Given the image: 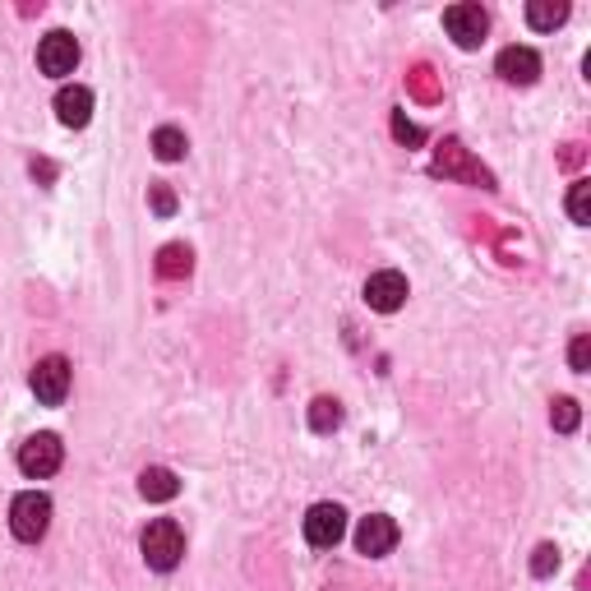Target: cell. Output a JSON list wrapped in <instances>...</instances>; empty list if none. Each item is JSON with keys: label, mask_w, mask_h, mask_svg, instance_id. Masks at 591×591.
<instances>
[{"label": "cell", "mask_w": 591, "mask_h": 591, "mask_svg": "<svg viewBox=\"0 0 591 591\" xmlns=\"http://www.w3.org/2000/svg\"><path fill=\"white\" fill-rule=\"evenodd\" d=\"M74 65H79V43L65 28H56V33H47L43 43H37V70L43 74L65 79V74H74Z\"/></svg>", "instance_id": "6"}, {"label": "cell", "mask_w": 591, "mask_h": 591, "mask_svg": "<svg viewBox=\"0 0 591 591\" xmlns=\"http://www.w3.org/2000/svg\"><path fill=\"white\" fill-rule=\"evenodd\" d=\"M185 130H176V125H157L153 130V153L162 157V162H181L185 157Z\"/></svg>", "instance_id": "16"}, {"label": "cell", "mask_w": 591, "mask_h": 591, "mask_svg": "<svg viewBox=\"0 0 591 591\" xmlns=\"http://www.w3.org/2000/svg\"><path fill=\"white\" fill-rule=\"evenodd\" d=\"M153 208L162 213V218H171V213H176V194L167 185H153Z\"/></svg>", "instance_id": "23"}, {"label": "cell", "mask_w": 591, "mask_h": 591, "mask_svg": "<svg viewBox=\"0 0 591 591\" xmlns=\"http://www.w3.org/2000/svg\"><path fill=\"white\" fill-rule=\"evenodd\" d=\"M342 425V407L333 402V398H314L310 402V430L314 435H328V430H338Z\"/></svg>", "instance_id": "17"}, {"label": "cell", "mask_w": 591, "mask_h": 591, "mask_svg": "<svg viewBox=\"0 0 591 591\" xmlns=\"http://www.w3.org/2000/svg\"><path fill=\"white\" fill-rule=\"evenodd\" d=\"M65 462V444L51 435V430H43V435H28L24 444H19V471L33 481H43V477H56Z\"/></svg>", "instance_id": "3"}, {"label": "cell", "mask_w": 591, "mask_h": 591, "mask_svg": "<svg viewBox=\"0 0 591 591\" xmlns=\"http://www.w3.org/2000/svg\"><path fill=\"white\" fill-rule=\"evenodd\" d=\"M444 28L462 51H477L485 43V33H490V14L481 5H471V0H462V5L444 10Z\"/></svg>", "instance_id": "4"}, {"label": "cell", "mask_w": 591, "mask_h": 591, "mask_svg": "<svg viewBox=\"0 0 591 591\" xmlns=\"http://www.w3.org/2000/svg\"><path fill=\"white\" fill-rule=\"evenodd\" d=\"M140 550H144L148 568H157V574H171V568L185 559V531L176 527L171 518H157V522L144 527Z\"/></svg>", "instance_id": "1"}, {"label": "cell", "mask_w": 591, "mask_h": 591, "mask_svg": "<svg viewBox=\"0 0 591 591\" xmlns=\"http://www.w3.org/2000/svg\"><path fill=\"white\" fill-rule=\"evenodd\" d=\"M568 218L578 227L591 222V181H574V190H568Z\"/></svg>", "instance_id": "18"}, {"label": "cell", "mask_w": 591, "mask_h": 591, "mask_svg": "<svg viewBox=\"0 0 591 591\" xmlns=\"http://www.w3.org/2000/svg\"><path fill=\"white\" fill-rule=\"evenodd\" d=\"M527 24L536 33H555L559 24H568V0H531L527 5Z\"/></svg>", "instance_id": "14"}, {"label": "cell", "mask_w": 591, "mask_h": 591, "mask_svg": "<svg viewBox=\"0 0 591 591\" xmlns=\"http://www.w3.org/2000/svg\"><path fill=\"white\" fill-rule=\"evenodd\" d=\"M393 134H398V140H402V144H421V140H425V134H421L417 125H411V121H407V116H402V111H393Z\"/></svg>", "instance_id": "22"}, {"label": "cell", "mask_w": 591, "mask_h": 591, "mask_svg": "<svg viewBox=\"0 0 591 591\" xmlns=\"http://www.w3.org/2000/svg\"><path fill=\"white\" fill-rule=\"evenodd\" d=\"M140 495L153 499V504H167V499L181 495V481H176V471H167V467H144L140 471Z\"/></svg>", "instance_id": "13"}, {"label": "cell", "mask_w": 591, "mask_h": 591, "mask_svg": "<svg viewBox=\"0 0 591 591\" xmlns=\"http://www.w3.org/2000/svg\"><path fill=\"white\" fill-rule=\"evenodd\" d=\"M347 536V514H342V504H314L310 514H305V541L314 550H333Z\"/></svg>", "instance_id": "7"}, {"label": "cell", "mask_w": 591, "mask_h": 591, "mask_svg": "<svg viewBox=\"0 0 591 591\" xmlns=\"http://www.w3.org/2000/svg\"><path fill=\"white\" fill-rule=\"evenodd\" d=\"M555 568H559V550L555 545H536V555H531V574H536V578H550V574H555Z\"/></svg>", "instance_id": "20"}, {"label": "cell", "mask_w": 591, "mask_h": 591, "mask_svg": "<svg viewBox=\"0 0 591 591\" xmlns=\"http://www.w3.org/2000/svg\"><path fill=\"white\" fill-rule=\"evenodd\" d=\"M47 527H51V499L37 495V490H24V495L10 504V531L24 545H37L47 536Z\"/></svg>", "instance_id": "2"}, {"label": "cell", "mask_w": 591, "mask_h": 591, "mask_svg": "<svg viewBox=\"0 0 591 591\" xmlns=\"http://www.w3.org/2000/svg\"><path fill=\"white\" fill-rule=\"evenodd\" d=\"M190 268H194L190 245H162L157 250V278L176 282V278H190Z\"/></svg>", "instance_id": "15"}, {"label": "cell", "mask_w": 591, "mask_h": 591, "mask_svg": "<svg viewBox=\"0 0 591 591\" xmlns=\"http://www.w3.org/2000/svg\"><path fill=\"white\" fill-rule=\"evenodd\" d=\"M393 545H398V522L384 518V514L361 518V527H357V550H361V555L379 559V555H388Z\"/></svg>", "instance_id": "10"}, {"label": "cell", "mask_w": 591, "mask_h": 591, "mask_svg": "<svg viewBox=\"0 0 591 591\" xmlns=\"http://www.w3.org/2000/svg\"><path fill=\"white\" fill-rule=\"evenodd\" d=\"M568 365H574L578 374H587V365H591V342H587V333H582V338H574V347H568Z\"/></svg>", "instance_id": "21"}, {"label": "cell", "mask_w": 591, "mask_h": 591, "mask_svg": "<svg viewBox=\"0 0 591 591\" xmlns=\"http://www.w3.org/2000/svg\"><path fill=\"white\" fill-rule=\"evenodd\" d=\"M411 88H417V97H425V102L435 97V84H430V70H425V65L411 70Z\"/></svg>", "instance_id": "24"}, {"label": "cell", "mask_w": 591, "mask_h": 591, "mask_svg": "<svg viewBox=\"0 0 591 591\" xmlns=\"http://www.w3.org/2000/svg\"><path fill=\"white\" fill-rule=\"evenodd\" d=\"M33 393H37V402L43 407H61L65 402V393H70V361L65 357H43L33 365Z\"/></svg>", "instance_id": "5"}, {"label": "cell", "mask_w": 591, "mask_h": 591, "mask_svg": "<svg viewBox=\"0 0 591 591\" xmlns=\"http://www.w3.org/2000/svg\"><path fill=\"white\" fill-rule=\"evenodd\" d=\"M435 171H444V176H467V181H477V185H485V190H495V176H490L485 167L471 162L467 148H462L458 140H448V144L439 148V157H435Z\"/></svg>", "instance_id": "11"}, {"label": "cell", "mask_w": 591, "mask_h": 591, "mask_svg": "<svg viewBox=\"0 0 591 591\" xmlns=\"http://www.w3.org/2000/svg\"><path fill=\"white\" fill-rule=\"evenodd\" d=\"M365 301H370V310H379V314L402 310V301H407V278H402L398 268L374 273V278L365 282Z\"/></svg>", "instance_id": "9"}, {"label": "cell", "mask_w": 591, "mask_h": 591, "mask_svg": "<svg viewBox=\"0 0 591 591\" xmlns=\"http://www.w3.org/2000/svg\"><path fill=\"white\" fill-rule=\"evenodd\" d=\"M56 116H61V125L84 130V125L93 121V93L79 88V84L61 88V93H56Z\"/></svg>", "instance_id": "12"}, {"label": "cell", "mask_w": 591, "mask_h": 591, "mask_svg": "<svg viewBox=\"0 0 591 591\" xmlns=\"http://www.w3.org/2000/svg\"><path fill=\"white\" fill-rule=\"evenodd\" d=\"M550 421H555L559 435H574L578 421H582V411H578L574 398H555V407H550Z\"/></svg>", "instance_id": "19"}, {"label": "cell", "mask_w": 591, "mask_h": 591, "mask_svg": "<svg viewBox=\"0 0 591 591\" xmlns=\"http://www.w3.org/2000/svg\"><path fill=\"white\" fill-rule=\"evenodd\" d=\"M33 176H43V181H51L56 167H51V162H33Z\"/></svg>", "instance_id": "25"}, {"label": "cell", "mask_w": 591, "mask_h": 591, "mask_svg": "<svg viewBox=\"0 0 591 591\" xmlns=\"http://www.w3.org/2000/svg\"><path fill=\"white\" fill-rule=\"evenodd\" d=\"M495 74L504 79V84L527 88V84H536V79H541V56L531 47H504L499 61H495Z\"/></svg>", "instance_id": "8"}]
</instances>
